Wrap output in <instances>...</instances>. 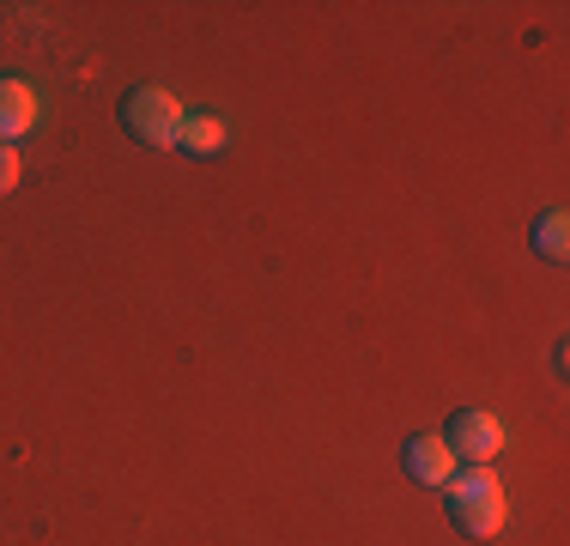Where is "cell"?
<instances>
[{
	"label": "cell",
	"mask_w": 570,
	"mask_h": 546,
	"mask_svg": "<svg viewBox=\"0 0 570 546\" xmlns=\"http://www.w3.org/2000/svg\"><path fill=\"white\" fill-rule=\"evenodd\" d=\"M443 510H450L455 535L468 540H492L504 528V486H498L492 468H468V474H450L443 480Z\"/></svg>",
	"instance_id": "1"
},
{
	"label": "cell",
	"mask_w": 570,
	"mask_h": 546,
	"mask_svg": "<svg viewBox=\"0 0 570 546\" xmlns=\"http://www.w3.org/2000/svg\"><path fill=\"white\" fill-rule=\"evenodd\" d=\"M183 121H188V109L176 104V91L165 86H134L128 98H121V128H128V140H140V146H176L183 140Z\"/></svg>",
	"instance_id": "2"
},
{
	"label": "cell",
	"mask_w": 570,
	"mask_h": 546,
	"mask_svg": "<svg viewBox=\"0 0 570 546\" xmlns=\"http://www.w3.org/2000/svg\"><path fill=\"white\" fill-rule=\"evenodd\" d=\"M443 443H450V456L468 461V468H492V456L504 449V426H498V413H485V407H461V413H450V426H443Z\"/></svg>",
	"instance_id": "3"
},
{
	"label": "cell",
	"mask_w": 570,
	"mask_h": 546,
	"mask_svg": "<svg viewBox=\"0 0 570 546\" xmlns=\"http://www.w3.org/2000/svg\"><path fill=\"white\" fill-rule=\"evenodd\" d=\"M401 468H406V480L413 486H431V491H443V480L455 474V456H450V443H443V431H413L401 443Z\"/></svg>",
	"instance_id": "4"
},
{
	"label": "cell",
	"mask_w": 570,
	"mask_h": 546,
	"mask_svg": "<svg viewBox=\"0 0 570 546\" xmlns=\"http://www.w3.org/2000/svg\"><path fill=\"white\" fill-rule=\"evenodd\" d=\"M37 128V91L24 79H7L0 74V146H12L19 134Z\"/></svg>",
	"instance_id": "5"
},
{
	"label": "cell",
	"mask_w": 570,
	"mask_h": 546,
	"mask_svg": "<svg viewBox=\"0 0 570 546\" xmlns=\"http://www.w3.org/2000/svg\"><path fill=\"white\" fill-rule=\"evenodd\" d=\"M528 250H534L540 262L559 267L564 255H570V213H564V207H547V213H540L534 231H528Z\"/></svg>",
	"instance_id": "6"
},
{
	"label": "cell",
	"mask_w": 570,
	"mask_h": 546,
	"mask_svg": "<svg viewBox=\"0 0 570 546\" xmlns=\"http://www.w3.org/2000/svg\"><path fill=\"white\" fill-rule=\"evenodd\" d=\"M176 146H188L195 158L219 153V146H225V121H219V116H207V109H195V116L183 121V140H176Z\"/></svg>",
	"instance_id": "7"
},
{
	"label": "cell",
	"mask_w": 570,
	"mask_h": 546,
	"mask_svg": "<svg viewBox=\"0 0 570 546\" xmlns=\"http://www.w3.org/2000/svg\"><path fill=\"white\" fill-rule=\"evenodd\" d=\"M19 188V146H0V195Z\"/></svg>",
	"instance_id": "8"
}]
</instances>
